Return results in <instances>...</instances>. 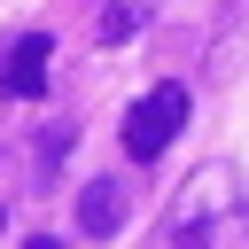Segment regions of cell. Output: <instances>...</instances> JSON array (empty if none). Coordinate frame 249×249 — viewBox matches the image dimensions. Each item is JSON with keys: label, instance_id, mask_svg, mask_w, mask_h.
Returning a JSON list of instances; mask_svg holds the SVG:
<instances>
[{"label": "cell", "instance_id": "obj_1", "mask_svg": "<svg viewBox=\"0 0 249 249\" xmlns=\"http://www.w3.org/2000/svg\"><path fill=\"white\" fill-rule=\"evenodd\" d=\"M148 249H249V195H241L233 163H202L171 195Z\"/></svg>", "mask_w": 249, "mask_h": 249}, {"label": "cell", "instance_id": "obj_2", "mask_svg": "<svg viewBox=\"0 0 249 249\" xmlns=\"http://www.w3.org/2000/svg\"><path fill=\"white\" fill-rule=\"evenodd\" d=\"M179 124H187V86H148V93L124 109V156H132V163H156Z\"/></svg>", "mask_w": 249, "mask_h": 249}, {"label": "cell", "instance_id": "obj_3", "mask_svg": "<svg viewBox=\"0 0 249 249\" xmlns=\"http://www.w3.org/2000/svg\"><path fill=\"white\" fill-rule=\"evenodd\" d=\"M124 179H86L78 187V233H93V241H109L117 226H124Z\"/></svg>", "mask_w": 249, "mask_h": 249}, {"label": "cell", "instance_id": "obj_4", "mask_svg": "<svg viewBox=\"0 0 249 249\" xmlns=\"http://www.w3.org/2000/svg\"><path fill=\"white\" fill-rule=\"evenodd\" d=\"M47 31H23L16 39V54H8V93H23V101H39L47 93Z\"/></svg>", "mask_w": 249, "mask_h": 249}, {"label": "cell", "instance_id": "obj_5", "mask_svg": "<svg viewBox=\"0 0 249 249\" xmlns=\"http://www.w3.org/2000/svg\"><path fill=\"white\" fill-rule=\"evenodd\" d=\"M140 23H148V0H109V8H101V23H93V31H101V39H132V31H140Z\"/></svg>", "mask_w": 249, "mask_h": 249}, {"label": "cell", "instance_id": "obj_6", "mask_svg": "<svg viewBox=\"0 0 249 249\" xmlns=\"http://www.w3.org/2000/svg\"><path fill=\"white\" fill-rule=\"evenodd\" d=\"M70 140H78V124H47V140H39V179H47V171L70 156Z\"/></svg>", "mask_w": 249, "mask_h": 249}, {"label": "cell", "instance_id": "obj_7", "mask_svg": "<svg viewBox=\"0 0 249 249\" xmlns=\"http://www.w3.org/2000/svg\"><path fill=\"white\" fill-rule=\"evenodd\" d=\"M23 249H62V241H54V233H31V241H23Z\"/></svg>", "mask_w": 249, "mask_h": 249}]
</instances>
